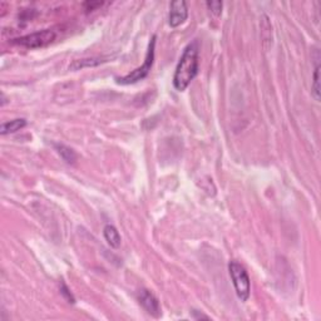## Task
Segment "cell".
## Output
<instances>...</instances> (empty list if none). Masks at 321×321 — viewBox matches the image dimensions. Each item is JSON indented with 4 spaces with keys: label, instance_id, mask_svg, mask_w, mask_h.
Here are the masks:
<instances>
[{
    "label": "cell",
    "instance_id": "9",
    "mask_svg": "<svg viewBox=\"0 0 321 321\" xmlns=\"http://www.w3.org/2000/svg\"><path fill=\"white\" fill-rule=\"evenodd\" d=\"M54 147H56L57 152H58V154L62 157V159H63L64 162L68 163V165H73V163H75V161H77V154H75V152L73 151L72 148L59 143L54 144Z\"/></svg>",
    "mask_w": 321,
    "mask_h": 321
},
{
    "label": "cell",
    "instance_id": "6",
    "mask_svg": "<svg viewBox=\"0 0 321 321\" xmlns=\"http://www.w3.org/2000/svg\"><path fill=\"white\" fill-rule=\"evenodd\" d=\"M138 300L139 304L142 305V308L152 315L153 318H159L161 316V305H159V301L151 291L146 289H142L141 291L138 292Z\"/></svg>",
    "mask_w": 321,
    "mask_h": 321
},
{
    "label": "cell",
    "instance_id": "1",
    "mask_svg": "<svg viewBox=\"0 0 321 321\" xmlns=\"http://www.w3.org/2000/svg\"><path fill=\"white\" fill-rule=\"evenodd\" d=\"M198 61L199 43L198 40H193L185 48L176 66L175 75H173V85L176 89L183 92L191 84L198 73Z\"/></svg>",
    "mask_w": 321,
    "mask_h": 321
},
{
    "label": "cell",
    "instance_id": "13",
    "mask_svg": "<svg viewBox=\"0 0 321 321\" xmlns=\"http://www.w3.org/2000/svg\"><path fill=\"white\" fill-rule=\"evenodd\" d=\"M61 294L63 295V297H65L66 301H68V303H72V304L75 303L74 297H73V295L70 294L69 289L66 287L65 284H62V286H61Z\"/></svg>",
    "mask_w": 321,
    "mask_h": 321
},
{
    "label": "cell",
    "instance_id": "2",
    "mask_svg": "<svg viewBox=\"0 0 321 321\" xmlns=\"http://www.w3.org/2000/svg\"><path fill=\"white\" fill-rule=\"evenodd\" d=\"M228 271H230V276L234 282L237 297L241 301H247L250 297V291H251V284H250L247 271L245 270L244 266L235 261L228 263Z\"/></svg>",
    "mask_w": 321,
    "mask_h": 321
},
{
    "label": "cell",
    "instance_id": "7",
    "mask_svg": "<svg viewBox=\"0 0 321 321\" xmlns=\"http://www.w3.org/2000/svg\"><path fill=\"white\" fill-rule=\"evenodd\" d=\"M103 235L106 239L107 244L112 247V249H118L121 246V236L120 232L117 231V228L113 225H106L103 228Z\"/></svg>",
    "mask_w": 321,
    "mask_h": 321
},
{
    "label": "cell",
    "instance_id": "14",
    "mask_svg": "<svg viewBox=\"0 0 321 321\" xmlns=\"http://www.w3.org/2000/svg\"><path fill=\"white\" fill-rule=\"evenodd\" d=\"M103 1H85V3H83V6H84V9L87 11H92V10H96L97 8H99V6L103 5Z\"/></svg>",
    "mask_w": 321,
    "mask_h": 321
},
{
    "label": "cell",
    "instance_id": "10",
    "mask_svg": "<svg viewBox=\"0 0 321 321\" xmlns=\"http://www.w3.org/2000/svg\"><path fill=\"white\" fill-rule=\"evenodd\" d=\"M102 58H85V59H78V61H74L72 64H70L69 69L72 70H79L82 68H87V66H96L98 64L103 63Z\"/></svg>",
    "mask_w": 321,
    "mask_h": 321
},
{
    "label": "cell",
    "instance_id": "4",
    "mask_svg": "<svg viewBox=\"0 0 321 321\" xmlns=\"http://www.w3.org/2000/svg\"><path fill=\"white\" fill-rule=\"evenodd\" d=\"M54 39H56V33L51 29H45L14 39V43L28 49H37L51 44Z\"/></svg>",
    "mask_w": 321,
    "mask_h": 321
},
{
    "label": "cell",
    "instance_id": "11",
    "mask_svg": "<svg viewBox=\"0 0 321 321\" xmlns=\"http://www.w3.org/2000/svg\"><path fill=\"white\" fill-rule=\"evenodd\" d=\"M311 94L315 98V101H320V64L316 63L315 73H314L313 88H311Z\"/></svg>",
    "mask_w": 321,
    "mask_h": 321
},
{
    "label": "cell",
    "instance_id": "8",
    "mask_svg": "<svg viewBox=\"0 0 321 321\" xmlns=\"http://www.w3.org/2000/svg\"><path fill=\"white\" fill-rule=\"evenodd\" d=\"M25 126H27V121L24 118H16V120L9 121V122H5L1 125V127H0V134L6 135L10 134V133H15L18 130L23 129Z\"/></svg>",
    "mask_w": 321,
    "mask_h": 321
},
{
    "label": "cell",
    "instance_id": "5",
    "mask_svg": "<svg viewBox=\"0 0 321 321\" xmlns=\"http://www.w3.org/2000/svg\"><path fill=\"white\" fill-rule=\"evenodd\" d=\"M189 16V8L185 0H175L170 6V25L172 28L178 27L186 21Z\"/></svg>",
    "mask_w": 321,
    "mask_h": 321
},
{
    "label": "cell",
    "instance_id": "3",
    "mask_svg": "<svg viewBox=\"0 0 321 321\" xmlns=\"http://www.w3.org/2000/svg\"><path fill=\"white\" fill-rule=\"evenodd\" d=\"M154 47H156V35H153L151 42H149L148 51H147V56H146V59H144V63L142 64L141 66H138V68H135V69L133 70V72H130L129 74L125 75V77L117 78L118 84H123V85L134 84V83L144 79V78L149 74L154 62Z\"/></svg>",
    "mask_w": 321,
    "mask_h": 321
},
{
    "label": "cell",
    "instance_id": "12",
    "mask_svg": "<svg viewBox=\"0 0 321 321\" xmlns=\"http://www.w3.org/2000/svg\"><path fill=\"white\" fill-rule=\"evenodd\" d=\"M206 5H207L208 10L211 11V14H213L215 16H220L221 13H222V1H220V0H215V1H207L206 3Z\"/></svg>",
    "mask_w": 321,
    "mask_h": 321
}]
</instances>
